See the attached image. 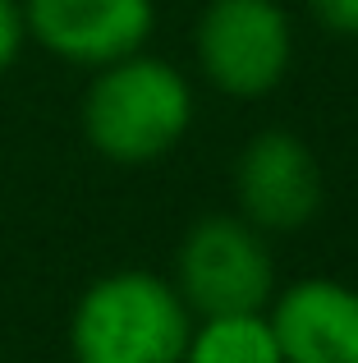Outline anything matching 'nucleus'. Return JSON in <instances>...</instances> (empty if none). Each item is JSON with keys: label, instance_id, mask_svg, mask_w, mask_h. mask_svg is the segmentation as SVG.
<instances>
[{"label": "nucleus", "instance_id": "nucleus-1", "mask_svg": "<svg viewBox=\"0 0 358 363\" xmlns=\"http://www.w3.org/2000/svg\"><path fill=\"white\" fill-rule=\"evenodd\" d=\"M193 83L184 79V69L161 55L134 51L92 69L79 124L97 157L115 166H147L184 143V133L193 129Z\"/></svg>", "mask_w": 358, "mask_h": 363}, {"label": "nucleus", "instance_id": "nucleus-2", "mask_svg": "<svg viewBox=\"0 0 358 363\" xmlns=\"http://www.w3.org/2000/svg\"><path fill=\"white\" fill-rule=\"evenodd\" d=\"M193 331L175 281L147 267L106 272L74 299L69 359L74 363H179Z\"/></svg>", "mask_w": 358, "mask_h": 363}, {"label": "nucleus", "instance_id": "nucleus-3", "mask_svg": "<svg viewBox=\"0 0 358 363\" xmlns=\"http://www.w3.org/2000/svg\"><path fill=\"white\" fill-rule=\"evenodd\" d=\"M175 290L193 318L212 313H267L276 299V253L267 235L239 212L197 216L175 253Z\"/></svg>", "mask_w": 358, "mask_h": 363}, {"label": "nucleus", "instance_id": "nucleus-4", "mask_svg": "<svg viewBox=\"0 0 358 363\" xmlns=\"http://www.w3.org/2000/svg\"><path fill=\"white\" fill-rule=\"evenodd\" d=\"M202 79L225 97H267L294 65V23L280 0H207L193 23Z\"/></svg>", "mask_w": 358, "mask_h": 363}, {"label": "nucleus", "instance_id": "nucleus-5", "mask_svg": "<svg viewBox=\"0 0 358 363\" xmlns=\"http://www.w3.org/2000/svg\"><path fill=\"white\" fill-rule=\"evenodd\" d=\"M326 198L322 161L294 129H258L234 157V203L262 235H294Z\"/></svg>", "mask_w": 358, "mask_h": 363}, {"label": "nucleus", "instance_id": "nucleus-6", "mask_svg": "<svg viewBox=\"0 0 358 363\" xmlns=\"http://www.w3.org/2000/svg\"><path fill=\"white\" fill-rule=\"evenodd\" d=\"M28 42L74 69H101L147 51L156 0H18Z\"/></svg>", "mask_w": 358, "mask_h": 363}, {"label": "nucleus", "instance_id": "nucleus-7", "mask_svg": "<svg viewBox=\"0 0 358 363\" xmlns=\"http://www.w3.org/2000/svg\"><path fill=\"white\" fill-rule=\"evenodd\" d=\"M285 363H358V290L335 276H304L267 303Z\"/></svg>", "mask_w": 358, "mask_h": 363}, {"label": "nucleus", "instance_id": "nucleus-8", "mask_svg": "<svg viewBox=\"0 0 358 363\" xmlns=\"http://www.w3.org/2000/svg\"><path fill=\"white\" fill-rule=\"evenodd\" d=\"M179 363H285L267 313H212L193 318Z\"/></svg>", "mask_w": 358, "mask_h": 363}, {"label": "nucleus", "instance_id": "nucleus-9", "mask_svg": "<svg viewBox=\"0 0 358 363\" xmlns=\"http://www.w3.org/2000/svg\"><path fill=\"white\" fill-rule=\"evenodd\" d=\"M28 51V23L18 0H0V79L18 65V55Z\"/></svg>", "mask_w": 358, "mask_h": 363}, {"label": "nucleus", "instance_id": "nucleus-10", "mask_svg": "<svg viewBox=\"0 0 358 363\" xmlns=\"http://www.w3.org/2000/svg\"><path fill=\"white\" fill-rule=\"evenodd\" d=\"M308 9L331 37H358V0H308Z\"/></svg>", "mask_w": 358, "mask_h": 363}]
</instances>
